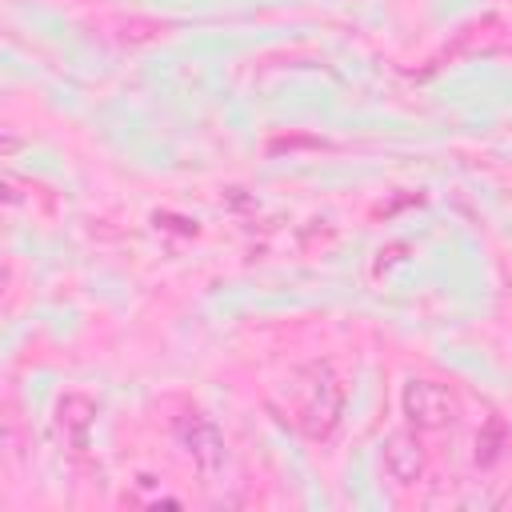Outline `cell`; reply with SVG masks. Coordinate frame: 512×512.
Masks as SVG:
<instances>
[{
	"mask_svg": "<svg viewBox=\"0 0 512 512\" xmlns=\"http://www.w3.org/2000/svg\"><path fill=\"white\" fill-rule=\"evenodd\" d=\"M404 408H408V416H412L416 428H440V424H448L452 412H456L452 392L440 388V384H428V380L408 384V392H404Z\"/></svg>",
	"mask_w": 512,
	"mask_h": 512,
	"instance_id": "6da1fadb",
	"label": "cell"
},
{
	"mask_svg": "<svg viewBox=\"0 0 512 512\" xmlns=\"http://www.w3.org/2000/svg\"><path fill=\"white\" fill-rule=\"evenodd\" d=\"M180 436H184V444H188V452L200 460V468H216L220 464V432L208 424V420H200V416H192V420H184L180 424Z\"/></svg>",
	"mask_w": 512,
	"mask_h": 512,
	"instance_id": "7a4b0ae2",
	"label": "cell"
},
{
	"mask_svg": "<svg viewBox=\"0 0 512 512\" xmlns=\"http://www.w3.org/2000/svg\"><path fill=\"white\" fill-rule=\"evenodd\" d=\"M388 468H392V476L412 480V476L420 472V452H416V444H412V440H392V448H388Z\"/></svg>",
	"mask_w": 512,
	"mask_h": 512,
	"instance_id": "3957f363",
	"label": "cell"
}]
</instances>
